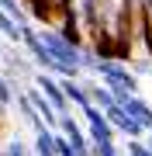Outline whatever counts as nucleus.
Here are the masks:
<instances>
[{
	"label": "nucleus",
	"instance_id": "nucleus-1",
	"mask_svg": "<svg viewBox=\"0 0 152 156\" xmlns=\"http://www.w3.org/2000/svg\"><path fill=\"white\" fill-rule=\"evenodd\" d=\"M97 76H100V83L111 90L114 97H121V94H135L138 90V76L131 73V66H124V62L118 59H104L97 62Z\"/></svg>",
	"mask_w": 152,
	"mask_h": 156
},
{
	"label": "nucleus",
	"instance_id": "nucleus-2",
	"mask_svg": "<svg viewBox=\"0 0 152 156\" xmlns=\"http://www.w3.org/2000/svg\"><path fill=\"white\" fill-rule=\"evenodd\" d=\"M38 38H42V45H45L59 62H66V66H79V45L69 42L59 28H38Z\"/></svg>",
	"mask_w": 152,
	"mask_h": 156
},
{
	"label": "nucleus",
	"instance_id": "nucleus-3",
	"mask_svg": "<svg viewBox=\"0 0 152 156\" xmlns=\"http://www.w3.org/2000/svg\"><path fill=\"white\" fill-rule=\"evenodd\" d=\"M79 111H83V122H86V139H90V146H100V142H114V139H118L114 125L107 122V115L93 104V101L83 104Z\"/></svg>",
	"mask_w": 152,
	"mask_h": 156
},
{
	"label": "nucleus",
	"instance_id": "nucleus-4",
	"mask_svg": "<svg viewBox=\"0 0 152 156\" xmlns=\"http://www.w3.org/2000/svg\"><path fill=\"white\" fill-rule=\"evenodd\" d=\"M66 4L69 0H24V11L31 17H38L42 24H56L66 14Z\"/></svg>",
	"mask_w": 152,
	"mask_h": 156
},
{
	"label": "nucleus",
	"instance_id": "nucleus-5",
	"mask_svg": "<svg viewBox=\"0 0 152 156\" xmlns=\"http://www.w3.org/2000/svg\"><path fill=\"white\" fill-rule=\"evenodd\" d=\"M118 104H121V111H124V115L138 118L145 128H152V104L138 94V90H135V94H121V97H118Z\"/></svg>",
	"mask_w": 152,
	"mask_h": 156
},
{
	"label": "nucleus",
	"instance_id": "nucleus-6",
	"mask_svg": "<svg viewBox=\"0 0 152 156\" xmlns=\"http://www.w3.org/2000/svg\"><path fill=\"white\" fill-rule=\"evenodd\" d=\"M24 94H28L31 108H35V111H38V118H42V122H45L49 128H56V122H59V111H56V108H52V101H49L45 94H42L38 87H28V90H24Z\"/></svg>",
	"mask_w": 152,
	"mask_h": 156
},
{
	"label": "nucleus",
	"instance_id": "nucleus-7",
	"mask_svg": "<svg viewBox=\"0 0 152 156\" xmlns=\"http://www.w3.org/2000/svg\"><path fill=\"white\" fill-rule=\"evenodd\" d=\"M14 101H17V115L24 118V125H28L31 132H42V128H49V125L38 118V111L31 108V101H28V94H24V90H17V87H14Z\"/></svg>",
	"mask_w": 152,
	"mask_h": 156
},
{
	"label": "nucleus",
	"instance_id": "nucleus-8",
	"mask_svg": "<svg viewBox=\"0 0 152 156\" xmlns=\"http://www.w3.org/2000/svg\"><path fill=\"white\" fill-rule=\"evenodd\" d=\"M31 156H56V128H42V132H35Z\"/></svg>",
	"mask_w": 152,
	"mask_h": 156
},
{
	"label": "nucleus",
	"instance_id": "nucleus-9",
	"mask_svg": "<svg viewBox=\"0 0 152 156\" xmlns=\"http://www.w3.org/2000/svg\"><path fill=\"white\" fill-rule=\"evenodd\" d=\"M24 24H28V21H24ZM24 24L17 21V17H11L7 11H0V35H4L11 45H21V28H24Z\"/></svg>",
	"mask_w": 152,
	"mask_h": 156
},
{
	"label": "nucleus",
	"instance_id": "nucleus-10",
	"mask_svg": "<svg viewBox=\"0 0 152 156\" xmlns=\"http://www.w3.org/2000/svg\"><path fill=\"white\" fill-rule=\"evenodd\" d=\"M114 132L118 135H124V139H142L145 135V125L138 122V118H131V115H124L118 125H114Z\"/></svg>",
	"mask_w": 152,
	"mask_h": 156
},
{
	"label": "nucleus",
	"instance_id": "nucleus-11",
	"mask_svg": "<svg viewBox=\"0 0 152 156\" xmlns=\"http://www.w3.org/2000/svg\"><path fill=\"white\" fill-rule=\"evenodd\" d=\"M97 62H100V52L90 49V45H79V69L83 73H97Z\"/></svg>",
	"mask_w": 152,
	"mask_h": 156
},
{
	"label": "nucleus",
	"instance_id": "nucleus-12",
	"mask_svg": "<svg viewBox=\"0 0 152 156\" xmlns=\"http://www.w3.org/2000/svg\"><path fill=\"white\" fill-rule=\"evenodd\" d=\"M11 104H14V83L0 73V118L7 115V108H11Z\"/></svg>",
	"mask_w": 152,
	"mask_h": 156
},
{
	"label": "nucleus",
	"instance_id": "nucleus-13",
	"mask_svg": "<svg viewBox=\"0 0 152 156\" xmlns=\"http://www.w3.org/2000/svg\"><path fill=\"white\" fill-rule=\"evenodd\" d=\"M0 156H31V146L21 142V139H7L0 146Z\"/></svg>",
	"mask_w": 152,
	"mask_h": 156
},
{
	"label": "nucleus",
	"instance_id": "nucleus-14",
	"mask_svg": "<svg viewBox=\"0 0 152 156\" xmlns=\"http://www.w3.org/2000/svg\"><path fill=\"white\" fill-rule=\"evenodd\" d=\"M0 11H7L11 17H17V21H28V11H24V0H0Z\"/></svg>",
	"mask_w": 152,
	"mask_h": 156
},
{
	"label": "nucleus",
	"instance_id": "nucleus-15",
	"mask_svg": "<svg viewBox=\"0 0 152 156\" xmlns=\"http://www.w3.org/2000/svg\"><path fill=\"white\" fill-rule=\"evenodd\" d=\"M128 156H152V146H145V139H128Z\"/></svg>",
	"mask_w": 152,
	"mask_h": 156
},
{
	"label": "nucleus",
	"instance_id": "nucleus-16",
	"mask_svg": "<svg viewBox=\"0 0 152 156\" xmlns=\"http://www.w3.org/2000/svg\"><path fill=\"white\" fill-rule=\"evenodd\" d=\"M90 156H121L114 142H100V146H90Z\"/></svg>",
	"mask_w": 152,
	"mask_h": 156
},
{
	"label": "nucleus",
	"instance_id": "nucleus-17",
	"mask_svg": "<svg viewBox=\"0 0 152 156\" xmlns=\"http://www.w3.org/2000/svg\"><path fill=\"white\" fill-rule=\"evenodd\" d=\"M131 73H135V76L138 73H152V59H138L135 66H131Z\"/></svg>",
	"mask_w": 152,
	"mask_h": 156
},
{
	"label": "nucleus",
	"instance_id": "nucleus-18",
	"mask_svg": "<svg viewBox=\"0 0 152 156\" xmlns=\"http://www.w3.org/2000/svg\"><path fill=\"white\" fill-rule=\"evenodd\" d=\"M142 139H145V146H152V128H145V135H142Z\"/></svg>",
	"mask_w": 152,
	"mask_h": 156
},
{
	"label": "nucleus",
	"instance_id": "nucleus-19",
	"mask_svg": "<svg viewBox=\"0 0 152 156\" xmlns=\"http://www.w3.org/2000/svg\"><path fill=\"white\" fill-rule=\"evenodd\" d=\"M0 52H4V42H0Z\"/></svg>",
	"mask_w": 152,
	"mask_h": 156
}]
</instances>
